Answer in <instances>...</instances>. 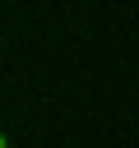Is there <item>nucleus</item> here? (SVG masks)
<instances>
[{
	"mask_svg": "<svg viewBox=\"0 0 139 148\" xmlns=\"http://www.w3.org/2000/svg\"><path fill=\"white\" fill-rule=\"evenodd\" d=\"M0 148H9V139H5V134H0Z\"/></svg>",
	"mask_w": 139,
	"mask_h": 148,
	"instance_id": "1",
	"label": "nucleus"
}]
</instances>
